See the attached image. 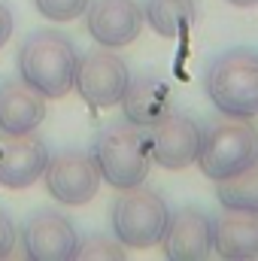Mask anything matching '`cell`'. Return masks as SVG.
Segmentation results:
<instances>
[{"label": "cell", "mask_w": 258, "mask_h": 261, "mask_svg": "<svg viewBox=\"0 0 258 261\" xmlns=\"http://www.w3.org/2000/svg\"><path fill=\"white\" fill-rule=\"evenodd\" d=\"M79 231L73 219L58 210H37L21 225V249L28 258L37 261H64L76 258Z\"/></svg>", "instance_id": "obj_8"}, {"label": "cell", "mask_w": 258, "mask_h": 261, "mask_svg": "<svg viewBox=\"0 0 258 261\" xmlns=\"http://www.w3.org/2000/svg\"><path fill=\"white\" fill-rule=\"evenodd\" d=\"M79 52L73 40L58 31H34L18 46V76L34 85L46 100H58L73 91Z\"/></svg>", "instance_id": "obj_1"}, {"label": "cell", "mask_w": 258, "mask_h": 261, "mask_svg": "<svg viewBox=\"0 0 258 261\" xmlns=\"http://www.w3.org/2000/svg\"><path fill=\"white\" fill-rule=\"evenodd\" d=\"M34 6L49 21H73L76 15L85 12L88 0H34Z\"/></svg>", "instance_id": "obj_18"}, {"label": "cell", "mask_w": 258, "mask_h": 261, "mask_svg": "<svg viewBox=\"0 0 258 261\" xmlns=\"http://www.w3.org/2000/svg\"><path fill=\"white\" fill-rule=\"evenodd\" d=\"M258 158V130L252 119L219 116L210 125H200V152L197 167L207 179L219 182L246 170Z\"/></svg>", "instance_id": "obj_2"}, {"label": "cell", "mask_w": 258, "mask_h": 261, "mask_svg": "<svg viewBox=\"0 0 258 261\" xmlns=\"http://www.w3.org/2000/svg\"><path fill=\"white\" fill-rule=\"evenodd\" d=\"M216 197L222 210H240V213H258V158L240 173L219 179Z\"/></svg>", "instance_id": "obj_17"}, {"label": "cell", "mask_w": 258, "mask_h": 261, "mask_svg": "<svg viewBox=\"0 0 258 261\" xmlns=\"http://www.w3.org/2000/svg\"><path fill=\"white\" fill-rule=\"evenodd\" d=\"M119 107H122L125 122L146 130L170 113V85L155 73H143V76L131 79Z\"/></svg>", "instance_id": "obj_14"}, {"label": "cell", "mask_w": 258, "mask_h": 261, "mask_svg": "<svg viewBox=\"0 0 258 261\" xmlns=\"http://www.w3.org/2000/svg\"><path fill=\"white\" fill-rule=\"evenodd\" d=\"M131 85V70L128 64L113 55L110 49H94L88 55H82L76 61V76H73V88L79 91V97L91 107V110H107L116 107Z\"/></svg>", "instance_id": "obj_6"}, {"label": "cell", "mask_w": 258, "mask_h": 261, "mask_svg": "<svg viewBox=\"0 0 258 261\" xmlns=\"http://www.w3.org/2000/svg\"><path fill=\"white\" fill-rule=\"evenodd\" d=\"M203 88L222 116H258V55L252 49H228L203 73Z\"/></svg>", "instance_id": "obj_4"}, {"label": "cell", "mask_w": 258, "mask_h": 261, "mask_svg": "<svg viewBox=\"0 0 258 261\" xmlns=\"http://www.w3.org/2000/svg\"><path fill=\"white\" fill-rule=\"evenodd\" d=\"M143 21L158 37H179L197 21V0H146Z\"/></svg>", "instance_id": "obj_16"}, {"label": "cell", "mask_w": 258, "mask_h": 261, "mask_svg": "<svg viewBox=\"0 0 258 261\" xmlns=\"http://www.w3.org/2000/svg\"><path fill=\"white\" fill-rule=\"evenodd\" d=\"M167 216L170 210L155 189H146L143 182L134 189H122L110 213L113 237L125 249H152L161 243Z\"/></svg>", "instance_id": "obj_5"}, {"label": "cell", "mask_w": 258, "mask_h": 261, "mask_svg": "<svg viewBox=\"0 0 258 261\" xmlns=\"http://www.w3.org/2000/svg\"><path fill=\"white\" fill-rule=\"evenodd\" d=\"M228 3H234V6H258V0H228Z\"/></svg>", "instance_id": "obj_22"}, {"label": "cell", "mask_w": 258, "mask_h": 261, "mask_svg": "<svg viewBox=\"0 0 258 261\" xmlns=\"http://www.w3.org/2000/svg\"><path fill=\"white\" fill-rule=\"evenodd\" d=\"M76 258H125V246L119 240H110V237H85L79 240V249H76Z\"/></svg>", "instance_id": "obj_19"}, {"label": "cell", "mask_w": 258, "mask_h": 261, "mask_svg": "<svg viewBox=\"0 0 258 261\" xmlns=\"http://www.w3.org/2000/svg\"><path fill=\"white\" fill-rule=\"evenodd\" d=\"M213 252L222 258H258V213L225 210L216 216Z\"/></svg>", "instance_id": "obj_15"}, {"label": "cell", "mask_w": 258, "mask_h": 261, "mask_svg": "<svg viewBox=\"0 0 258 261\" xmlns=\"http://www.w3.org/2000/svg\"><path fill=\"white\" fill-rule=\"evenodd\" d=\"M161 249L167 258H207L213 255V219L203 210L183 206L167 216Z\"/></svg>", "instance_id": "obj_12"}, {"label": "cell", "mask_w": 258, "mask_h": 261, "mask_svg": "<svg viewBox=\"0 0 258 261\" xmlns=\"http://www.w3.org/2000/svg\"><path fill=\"white\" fill-rule=\"evenodd\" d=\"M43 182L52 200L64 206H82L100 189V173L91 161V155L82 152H58L49 155V164L43 170Z\"/></svg>", "instance_id": "obj_9"}, {"label": "cell", "mask_w": 258, "mask_h": 261, "mask_svg": "<svg viewBox=\"0 0 258 261\" xmlns=\"http://www.w3.org/2000/svg\"><path fill=\"white\" fill-rule=\"evenodd\" d=\"M91 161L100 179L116 192L146 182L152 167V158L146 149V130L134 128L125 119L107 125L91 143Z\"/></svg>", "instance_id": "obj_3"}, {"label": "cell", "mask_w": 258, "mask_h": 261, "mask_svg": "<svg viewBox=\"0 0 258 261\" xmlns=\"http://www.w3.org/2000/svg\"><path fill=\"white\" fill-rule=\"evenodd\" d=\"M49 103L34 85L21 76L0 82V130L3 134H31L46 122Z\"/></svg>", "instance_id": "obj_13"}, {"label": "cell", "mask_w": 258, "mask_h": 261, "mask_svg": "<svg viewBox=\"0 0 258 261\" xmlns=\"http://www.w3.org/2000/svg\"><path fill=\"white\" fill-rule=\"evenodd\" d=\"M85 24L97 46L125 49L143 31V6L137 0H88Z\"/></svg>", "instance_id": "obj_10"}, {"label": "cell", "mask_w": 258, "mask_h": 261, "mask_svg": "<svg viewBox=\"0 0 258 261\" xmlns=\"http://www.w3.org/2000/svg\"><path fill=\"white\" fill-rule=\"evenodd\" d=\"M146 149L152 164L164 170H183L197 161L200 152V125L192 116L183 113H167L161 122L146 128Z\"/></svg>", "instance_id": "obj_7"}, {"label": "cell", "mask_w": 258, "mask_h": 261, "mask_svg": "<svg viewBox=\"0 0 258 261\" xmlns=\"http://www.w3.org/2000/svg\"><path fill=\"white\" fill-rule=\"evenodd\" d=\"M12 28H15V21H12V12H9V6L0 0V49L9 43V37H12Z\"/></svg>", "instance_id": "obj_21"}, {"label": "cell", "mask_w": 258, "mask_h": 261, "mask_svg": "<svg viewBox=\"0 0 258 261\" xmlns=\"http://www.w3.org/2000/svg\"><path fill=\"white\" fill-rule=\"evenodd\" d=\"M49 164V146L43 137L31 134H3L0 137V186L28 189L43 179Z\"/></svg>", "instance_id": "obj_11"}, {"label": "cell", "mask_w": 258, "mask_h": 261, "mask_svg": "<svg viewBox=\"0 0 258 261\" xmlns=\"http://www.w3.org/2000/svg\"><path fill=\"white\" fill-rule=\"evenodd\" d=\"M15 237H18V231H15V225H12L9 213L0 210V258H9V255H12V249H15Z\"/></svg>", "instance_id": "obj_20"}]
</instances>
